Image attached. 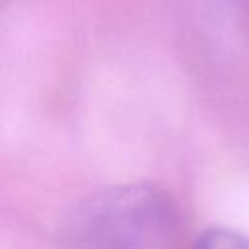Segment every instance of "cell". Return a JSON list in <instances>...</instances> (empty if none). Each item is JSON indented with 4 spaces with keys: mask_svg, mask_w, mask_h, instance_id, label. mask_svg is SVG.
<instances>
[{
    "mask_svg": "<svg viewBox=\"0 0 249 249\" xmlns=\"http://www.w3.org/2000/svg\"><path fill=\"white\" fill-rule=\"evenodd\" d=\"M183 237L175 198L160 185H113L84 198L64 224L62 249H177Z\"/></svg>",
    "mask_w": 249,
    "mask_h": 249,
    "instance_id": "cell-1",
    "label": "cell"
},
{
    "mask_svg": "<svg viewBox=\"0 0 249 249\" xmlns=\"http://www.w3.org/2000/svg\"><path fill=\"white\" fill-rule=\"evenodd\" d=\"M193 249H249V235L231 228H208L195 239Z\"/></svg>",
    "mask_w": 249,
    "mask_h": 249,
    "instance_id": "cell-2",
    "label": "cell"
}]
</instances>
